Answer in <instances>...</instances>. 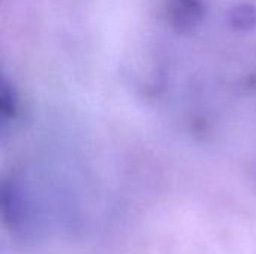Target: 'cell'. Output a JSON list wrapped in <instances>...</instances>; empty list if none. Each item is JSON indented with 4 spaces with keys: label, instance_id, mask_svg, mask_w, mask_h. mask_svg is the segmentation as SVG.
<instances>
[{
    "label": "cell",
    "instance_id": "2",
    "mask_svg": "<svg viewBox=\"0 0 256 254\" xmlns=\"http://www.w3.org/2000/svg\"><path fill=\"white\" fill-rule=\"evenodd\" d=\"M228 21L236 30H252L256 25V6L252 3H238L232 6L228 13Z\"/></svg>",
    "mask_w": 256,
    "mask_h": 254
},
{
    "label": "cell",
    "instance_id": "1",
    "mask_svg": "<svg viewBox=\"0 0 256 254\" xmlns=\"http://www.w3.org/2000/svg\"><path fill=\"white\" fill-rule=\"evenodd\" d=\"M206 4L202 0H170L168 19L177 31L194 30L204 18Z\"/></svg>",
    "mask_w": 256,
    "mask_h": 254
}]
</instances>
